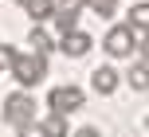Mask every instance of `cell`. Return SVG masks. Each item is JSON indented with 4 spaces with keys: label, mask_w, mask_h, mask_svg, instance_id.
Returning a JSON list of instances; mask_svg holds the SVG:
<instances>
[{
    "label": "cell",
    "mask_w": 149,
    "mask_h": 137,
    "mask_svg": "<svg viewBox=\"0 0 149 137\" xmlns=\"http://www.w3.org/2000/svg\"><path fill=\"white\" fill-rule=\"evenodd\" d=\"M82 8H90L94 16H118V0H82Z\"/></svg>",
    "instance_id": "13"
},
{
    "label": "cell",
    "mask_w": 149,
    "mask_h": 137,
    "mask_svg": "<svg viewBox=\"0 0 149 137\" xmlns=\"http://www.w3.org/2000/svg\"><path fill=\"white\" fill-rule=\"evenodd\" d=\"M145 129H149V114H145Z\"/></svg>",
    "instance_id": "18"
},
{
    "label": "cell",
    "mask_w": 149,
    "mask_h": 137,
    "mask_svg": "<svg viewBox=\"0 0 149 137\" xmlns=\"http://www.w3.org/2000/svg\"><path fill=\"white\" fill-rule=\"evenodd\" d=\"M39 118V106H36V98H31V90H12L4 98V122L12 125H24V122H36Z\"/></svg>",
    "instance_id": "2"
},
{
    "label": "cell",
    "mask_w": 149,
    "mask_h": 137,
    "mask_svg": "<svg viewBox=\"0 0 149 137\" xmlns=\"http://www.w3.org/2000/svg\"><path fill=\"white\" fill-rule=\"evenodd\" d=\"M16 4H20V8H24V12H28L36 24L51 20V12H55V0H16Z\"/></svg>",
    "instance_id": "12"
},
{
    "label": "cell",
    "mask_w": 149,
    "mask_h": 137,
    "mask_svg": "<svg viewBox=\"0 0 149 137\" xmlns=\"http://www.w3.org/2000/svg\"><path fill=\"white\" fill-rule=\"evenodd\" d=\"M16 55H20V51H16V47L0 43V71H8V67H12V59H16Z\"/></svg>",
    "instance_id": "15"
},
{
    "label": "cell",
    "mask_w": 149,
    "mask_h": 137,
    "mask_svg": "<svg viewBox=\"0 0 149 137\" xmlns=\"http://www.w3.org/2000/svg\"><path fill=\"white\" fill-rule=\"evenodd\" d=\"M122 82L134 94H149V63H130V71L122 75Z\"/></svg>",
    "instance_id": "9"
},
{
    "label": "cell",
    "mask_w": 149,
    "mask_h": 137,
    "mask_svg": "<svg viewBox=\"0 0 149 137\" xmlns=\"http://www.w3.org/2000/svg\"><path fill=\"white\" fill-rule=\"evenodd\" d=\"M130 31H134V39H141V35H149V0H134L130 4Z\"/></svg>",
    "instance_id": "8"
},
{
    "label": "cell",
    "mask_w": 149,
    "mask_h": 137,
    "mask_svg": "<svg viewBox=\"0 0 149 137\" xmlns=\"http://www.w3.org/2000/svg\"><path fill=\"white\" fill-rule=\"evenodd\" d=\"M79 16H82V0H63V4H55L51 20H55V28L67 35V31L79 28Z\"/></svg>",
    "instance_id": "7"
},
{
    "label": "cell",
    "mask_w": 149,
    "mask_h": 137,
    "mask_svg": "<svg viewBox=\"0 0 149 137\" xmlns=\"http://www.w3.org/2000/svg\"><path fill=\"white\" fill-rule=\"evenodd\" d=\"M90 47H94V39H90V35H86L82 28L67 31V35L59 39V51L67 55V59H86V55H90Z\"/></svg>",
    "instance_id": "5"
},
{
    "label": "cell",
    "mask_w": 149,
    "mask_h": 137,
    "mask_svg": "<svg viewBox=\"0 0 149 137\" xmlns=\"http://www.w3.org/2000/svg\"><path fill=\"white\" fill-rule=\"evenodd\" d=\"M28 47H31L36 55H51V51H55V39H51V31H47L43 24H36V28L28 31Z\"/></svg>",
    "instance_id": "11"
},
{
    "label": "cell",
    "mask_w": 149,
    "mask_h": 137,
    "mask_svg": "<svg viewBox=\"0 0 149 137\" xmlns=\"http://www.w3.org/2000/svg\"><path fill=\"white\" fill-rule=\"evenodd\" d=\"M39 133L43 137H71V129H67V114H43L39 118Z\"/></svg>",
    "instance_id": "10"
},
{
    "label": "cell",
    "mask_w": 149,
    "mask_h": 137,
    "mask_svg": "<svg viewBox=\"0 0 149 137\" xmlns=\"http://www.w3.org/2000/svg\"><path fill=\"white\" fill-rule=\"evenodd\" d=\"M137 55H141V63H149V35L137 39Z\"/></svg>",
    "instance_id": "16"
},
{
    "label": "cell",
    "mask_w": 149,
    "mask_h": 137,
    "mask_svg": "<svg viewBox=\"0 0 149 137\" xmlns=\"http://www.w3.org/2000/svg\"><path fill=\"white\" fill-rule=\"evenodd\" d=\"M12 78H16V86L20 90H31V86H39L47 78V55H36V51H20L12 59Z\"/></svg>",
    "instance_id": "1"
},
{
    "label": "cell",
    "mask_w": 149,
    "mask_h": 137,
    "mask_svg": "<svg viewBox=\"0 0 149 137\" xmlns=\"http://www.w3.org/2000/svg\"><path fill=\"white\" fill-rule=\"evenodd\" d=\"M102 47H106V55H110V59H134L137 39H134V31H130V24H114V28L106 31Z\"/></svg>",
    "instance_id": "4"
},
{
    "label": "cell",
    "mask_w": 149,
    "mask_h": 137,
    "mask_svg": "<svg viewBox=\"0 0 149 137\" xmlns=\"http://www.w3.org/2000/svg\"><path fill=\"white\" fill-rule=\"evenodd\" d=\"M71 137H102V133H98V129H94V125H82V129H74Z\"/></svg>",
    "instance_id": "17"
},
{
    "label": "cell",
    "mask_w": 149,
    "mask_h": 137,
    "mask_svg": "<svg viewBox=\"0 0 149 137\" xmlns=\"http://www.w3.org/2000/svg\"><path fill=\"white\" fill-rule=\"evenodd\" d=\"M16 137H43V133H39V118H36V122H24V125H16Z\"/></svg>",
    "instance_id": "14"
},
{
    "label": "cell",
    "mask_w": 149,
    "mask_h": 137,
    "mask_svg": "<svg viewBox=\"0 0 149 137\" xmlns=\"http://www.w3.org/2000/svg\"><path fill=\"white\" fill-rule=\"evenodd\" d=\"M82 102H86V90L74 82L51 86V94H47V110H55V114H74V110H82Z\"/></svg>",
    "instance_id": "3"
},
{
    "label": "cell",
    "mask_w": 149,
    "mask_h": 137,
    "mask_svg": "<svg viewBox=\"0 0 149 137\" xmlns=\"http://www.w3.org/2000/svg\"><path fill=\"white\" fill-rule=\"evenodd\" d=\"M90 86H94V94H102V98H110L114 90L122 86V75L110 67V63H102V67L90 71Z\"/></svg>",
    "instance_id": "6"
}]
</instances>
